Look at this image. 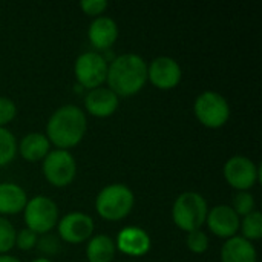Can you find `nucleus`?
<instances>
[{"label":"nucleus","instance_id":"9","mask_svg":"<svg viewBox=\"0 0 262 262\" xmlns=\"http://www.w3.org/2000/svg\"><path fill=\"white\" fill-rule=\"evenodd\" d=\"M224 178L238 192H249L259 180V167L244 155L230 157L224 164Z\"/></svg>","mask_w":262,"mask_h":262},{"label":"nucleus","instance_id":"17","mask_svg":"<svg viewBox=\"0 0 262 262\" xmlns=\"http://www.w3.org/2000/svg\"><path fill=\"white\" fill-rule=\"evenodd\" d=\"M220 256L221 262H258V252L253 243L238 235L226 239Z\"/></svg>","mask_w":262,"mask_h":262},{"label":"nucleus","instance_id":"28","mask_svg":"<svg viewBox=\"0 0 262 262\" xmlns=\"http://www.w3.org/2000/svg\"><path fill=\"white\" fill-rule=\"evenodd\" d=\"M37 247L40 249V252L46 253V255H54L60 250V243L55 236L48 235H41V238L37 241Z\"/></svg>","mask_w":262,"mask_h":262},{"label":"nucleus","instance_id":"29","mask_svg":"<svg viewBox=\"0 0 262 262\" xmlns=\"http://www.w3.org/2000/svg\"><path fill=\"white\" fill-rule=\"evenodd\" d=\"M0 262H21L12 255H0Z\"/></svg>","mask_w":262,"mask_h":262},{"label":"nucleus","instance_id":"2","mask_svg":"<svg viewBox=\"0 0 262 262\" xmlns=\"http://www.w3.org/2000/svg\"><path fill=\"white\" fill-rule=\"evenodd\" d=\"M107 88L120 97L138 94L147 83V63L138 54H121L107 66Z\"/></svg>","mask_w":262,"mask_h":262},{"label":"nucleus","instance_id":"8","mask_svg":"<svg viewBox=\"0 0 262 262\" xmlns=\"http://www.w3.org/2000/svg\"><path fill=\"white\" fill-rule=\"evenodd\" d=\"M107 60L97 51H88L77 57L74 63V75L78 84L84 89H97L106 81Z\"/></svg>","mask_w":262,"mask_h":262},{"label":"nucleus","instance_id":"30","mask_svg":"<svg viewBox=\"0 0 262 262\" xmlns=\"http://www.w3.org/2000/svg\"><path fill=\"white\" fill-rule=\"evenodd\" d=\"M31 262H54V261H51L49 258H35L34 261H31Z\"/></svg>","mask_w":262,"mask_h":262},{"label":"nucleus","instance_id":"21","mask_svg":"<svg viewBox=\"0 0 262 262\" xmlns=\"http://www.w3.org/2000/svg\"><path fill=\"white\" fill-rule=\"evenodd\" d=\"M17 155V140L11 130L0 127V167L8 166Z\"/></svg>","mask_w":262,"mask_h":262},{"label":"nucleus","instance_id":"24","mask_svg":"<svg viewBox=\"0 0 262 262\" xmlns=\"http://www.w3.org/2000/svg\"><path fill=\"white\" fill-rule=\"evenodd\" d=\"M209 236L206 232L203 230H195V232H190L187 233V238H186V246L187 249L195 253V255H203L204 252H207L209 249Z\"/></svg>","mask_w":262,"mask_h":262},{"label":"nucleus","instance_id":"25","mask_svg":"<svg viewBox=\"0 0 262 262\" xmlns=\"http://www.w3.org/2000/svg\"><path fill=\"white\" fill-rule=\"evenodd\" d=\"M37 241H38V235L26 227L21 229L15 236V246H17V249H20L23 252H29L34 247H37Z\"/></svg>","mask_w":262,"mask_h":262},{"label":"nucleus","instance_id":"3","mask_svg":"<svg viewBox=\"0 0 262 262\" xmlns=\"http://www.w3.org/2000/svg\"><path fill=\"white\" fill-rule=\"evenodd\" d=\"M134 192L121 183L107 184L98 192L95 198V210L98 216L111 223L127 218L134 209Z\"/></svg>","mask_w":262,"mask_h":262},{"label":"nucleus","instance_id":"27","mask_svg":"<svg viewBox=\"0 0 262 262\" xmlns=\"http://www.w3.org/2000/svg\"><path fill=\"white\" fill-rule=\"evenodd\" d=\"M109 3L107 0H83L80 2V8L81 11L89 15V17H101L103 12L107 9Z\"/></svg>","mask_w":262,"mask_h":262},{"label":"nucleus","instance_id":"5","mask_svg":"<svg viewBox=\"0 0 262 262\" xmlns=\"http://www.w3.org/2000/svg\"><path fill=\"white\" fill-rule=\"evenodd\" d=\"M23 218L26 229L32 230L37 235H48L58 223V206L54 200L45 195H35L28 200Z\"/></svg>","mask_w":262,"mask_h":262},{"label":"nucleus","instance_id":"7","mask_svg":"<svg viewBox=\"0 0 262 262\" xmlns=\"http://www.w3.org/2000/svg\"><path fill=\"white\" fill-rule=\"evenodd\" d=\"M41 170L46 181L54 187H66L77 177V161L69 150L54 149L41 161Z\"/></svg>","mask_w":262,"mask_h":262},{"label":"nucleus","instance_id":"4","mask_svg":"<svg viewBox=\"0 0 262 262\" xmlns=\"http://www.w3.org/2000/svg\"><path fill=\"white\" fill-rule=\"evenodd\" d=\"M209 213V204L206 198L198 192H183L177 196L172 206V220L175 226L186 232L201 230L206 224Z\"/></svg>","mask_w":262,"mask_h":262},{"label":"nucleus","instance_id":"20","mask_svg":"<svg viewBox=\"0 0 262 262\" xmlns=\"http://www.w3.org/2000/svg\"><path fill=\"white\" fill-rule=\"evenodd\" d=\"M239 230L243 232V238L247 241H259L262 238V213L255 210L249 215H246L239 223Z\"/></svg>","mask_w":262,"mask_h":262},{"label":"nucleus","instance_id":"26","mask_svg":"<svg viewBox=\"0 0 262 262\" xmlns=\"http://www.w3.org/2000/svg\"><path fill=\"white\" fill-rule=\"evenodd\" d=\"M17 115L15 103L8 97H0V127H6Z\"/></svg>","mask_w":262,"mask_h":262},{"label":"nucleus","instance_id":"12","mask_svg":"<svg viewBox=\"0 0 262 262\" xmlns=\"http://www.w3.org/2000/svg\"><path fill=\"white\" fill-rule=\"evenodd\" d=\"M239 223L241 218L236 215V212L226 204H220L215 206L213 209H209L207 218H206V224L209 227V230L223 239H230L233 236H236L238 230H239Z\"/></svg>","mask_w":262,"mask_h":262},{"label":"nucleus","instance_id":"19","mask_svg":"<svg viewBox=\"0 0 262 262\" xmlns=\"http://www.w3.org/2000/svg\"><path fill=\"white\" fill-rule=\"evenodd\" d=\"M115 253V241L109 235H92L86 244L88 262H112Z\"/></svg>","mask_w":262,"mask_h":262},{"label":"nucleus","instance_id":"14","mask_svg":"<svg viewBox=\"0 0 262 262\" xmlns=\"http://www.w3.org/2000/svg\"><path fill=\"white\" fill-rule=\"evenodd\" d=\"M120 98L109 88H97L86 94L84 109L95 118H107L114 115L118 109Z\"/></svg>","mask_w":262,"mask_h":262},{"label":"nucleus","instance_id":"11","mask_svg":"<svg viewBox=\"0 0 262 262\" xmlns=\"http://www.w3.org/2000/svg\"><path fill=\"white\" fill-rule=\"evenodd\" d=\"M183 78V69L180 63L167 55H161L147 64V81L160 91L175 89Z\"/></svg>","mask_w":262,"mask_h":262},{"label":"nucleus","instance_id":"13","mask_svg":"<svg viewBox=\"0 0 262 262\" xmlns=\"http://www.w3.org/2000/svg\"><path fill=\"white\" fill-rule=\"evenodd\" d=\"M114 241L117 250L132 258H141L147 255L152 247V239L149 233L137 226H127L121 229Z\"/></svg>","mask_w":262,"mask_h":262},{"label":"nucleus","instance_id":"16","mask_svg":"<svg viewBox=\"0 0 262 262\" xmlns=\"http://www.w3.org/2000/svg\"><path fill=\"white\" fill-rule=\"evenodd\" d=\"M17 150L25 161L38 163L43 161L45 157L51 152V143L45 134L29 132L20 140V143L17 144Z\"/></svg>","mask_w":262,"mask_h":262},{"label":"nucleus","instance_id":"23","mask_svg":"<svg viewBox=\"0 0 262 262\" xmlns=\"http://www.w3.org/2000/svg\"><path fill=\"white\" fill-rule=\"evenodd\" d=\"M236 215L241 218H244L246 215L252 213L256 210V201H255V196L250 193V192H238L235 196H233V203L230 206Z\"/></svg>","mask_w":262,"mask_h":262},{"label":"nucleus","instance_id":"1","mask_svg":"<svg viewBox=\"0 0 262 262\" xmlns=\"http://www.w3.org/2000/svg\"><path fill=\"white\" fill-rule=\"evenodd\" d=\"M88 130V118L81 107L75 104L60 106L46 123V138L57 149L69 150L78 146Z\"/></svg>","mask_w":262,"mask_h":262},{"label":"nucleus","instance_id":"6","mask_svg":"<svg viewBox=\"0 0 262 262\" xmlns=\"http://www.w3.org/2000/svg\"><path fill=\"white\" fill-rule=\"evenodd\" d=\"M193 114L204 127L220 129L230 118V104L224 95L215 91H206L195 98Z\"/></svg>","mask_w":262,"mask_h":262},{"label":"nucleus","instance_id":"18","mask_svg":"<svg viewBox=\"0 0 262 262\" xmlns=\"http://www.w3.org/2000/svg\"><path fill=\"white\" fill-rule=\"evenodd\" d=\"M28 195L15 183H0V216L17 215L25 210Z\"/></svg>","mask_w":262,"mask_h":262},{"label":"nucleus","instance_id":"22","mask_svg":"<svg viewBox=\"0 0 262 262\" xmlns=\"http://www.w3.org/2000/svg\"><path fill=\"white\" fill-rule=\"evenodd\" d=\"M15 227L6 218L0 216V255H8L15 247Z\"/></svg>","mask_w":262,"mask_h":262},{"label":"nucleus","instance_id":"10","mask_svg":"<svg viewBox=\"0 0 262 262\" xmlns=\"http://www.w3.org/2000/svg\"><path fill=\"white\" fill-rule=\"evenodd\" d=\"M94 220L83 212H71L57 223L58 236L66 244L72 246L88 243L94 235Z\"/></svg>","mask_w":262,"mask_h":262},{"label":"nucleus","instance_id":"15","mask_svg":"<svg viewBox=\"0 0 262 262\" xmlns=\"http://www.w3.org/2000/svg\"><path fill=\"white\" fill-rule=\"evenodd\" d=\"M88 38L97 51H109L118 38V25L112 17H97L89 29Z\"/></svg>","mask_w":262,"mask_h":262}]
</instances>
